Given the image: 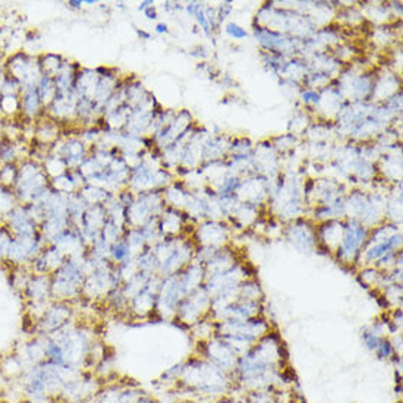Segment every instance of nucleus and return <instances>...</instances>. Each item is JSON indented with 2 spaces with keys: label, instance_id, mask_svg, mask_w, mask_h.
<instances>
[{
  "label": "nucleus",
  "instance_id": "1",
  "mask_svg": "<svg viewBox=\"0 0 403 403\" xmlns=\"http://www.w3.org/2000/svg\"><path fill=\"white\" fill-rule=\"evenodd\" d=\"M0 379H2V380H5V379H3V377H0Z\"/></svg>",
  "mask_w": 403,
  "mask_h": 403
}]
</instances>
